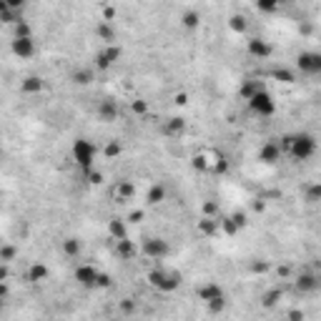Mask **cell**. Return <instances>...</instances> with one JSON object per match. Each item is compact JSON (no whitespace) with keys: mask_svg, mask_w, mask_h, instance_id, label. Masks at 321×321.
I'll return each instance as SVG.
<instances>
[{"mask_svg":"<svg viewBox=\"0 0 321 321\" xmlns=\"http://www.w3.org/2000/svg\"><path fill=\"white\" fill-rule=\"evenodd\" d=\"M148 284L156 289V291L161 293H174L178 286H181V274L174 271V268H166V266H153L151 271H148Z\"/></svg>","mask_w":321,"mask_h":321,"instance_id":"1","label":"cell"},{"mask_svg":"<svg viewBox=\"0 0 321 321\" xmlns=\"http://www.w3.org/2000/svg\"><path fill=\"white\" fill-rule=\"evenodd\" d=\"M70 156L76 161V166L81 168V174H86L90 168H95V156H98V146L88 138H76L73 148H70Z\"/></svg>","mask_w":321,"mask_h":321,"instance_id":"2","label":"cell"},{"mask_svg":"<svg viewBox=\"0 0 321 321\" xmlns=\"http://www.w3.org/2000/svg\"><path fill=\"white\" fill-rule=\"evenodd\" d=\"M286 153L293 161H309L316 153V138L311 133H291V146Z\"/></svg>","mask_w":321,"mask_h":321,"instance_id":"3","label":"cell"},{"mask_svg":"<svg viewBox=\"0 0 321 321\" xmlns=\"http://www.w3.org/2000/svg\"><path fill=\"white\" fill-rule=\"evenodd\" d=\"M249 103V108H251V113H256L259 118H271L276 113V101H274V95L263 88L261 93H256L251 101H246Z\"/></svg>","mask_w":321,"mask_h":321,"instance_id":"4","label":"cell"},{"mask_svg":"<svg viewBox=\"0 0 321 321\" xmlns=\"http://www.w3.org/2000/svg\"><path fill=\"white\" fill-rule=\"evenodd\" d=\"M141 251H143L146 259L163 261V259H168V254H171V243H168L166 238H146L143 246H141Z\"/></svg>","mask_w":321,"mask_h":321,"instance_id":"5","label":"cell"},{"mask_svg":"<svg viewBox=\"0 0 321 321\" xmlns=\"http://www.w3.org/2000/svg\"><path fill=\"white\" fill-rule=\"evenodd\" d=\"M296 68L304 76H316V73H321V56L316 51H304L296 58Z\"/></svg>","mask_w":321,"mask_h":321,"instance_id":"6","label":"cell"},{"mask_svg":"<svg viewBox=\"0 0 321 321\" xmlns=\"http://www.w3.org/2000/svg\"><path fill=\"white\" fill-rule=\"evenodd\" d=\"M120 45H106V48H101L98 53H95V68L98 70H108L116 60H120Z\"/></svg>","mask_w":321,"mask_h":321,"instance_id":"7","label":"cell"},{"mask_svg":"<svg viewBox=\"0 0 321 321\" xmlns=\"http://www.w3.org/2000/svg\"><path fill=\"white\" fill-rule=\"evenodd\" d=\"M281 156H284V151H281L276 138H274V141H266V143L259 148V161L266 163V166H274L276 161H281Z\"/></svg>","mask_w":321,"mask_h":321,"instance_id":"8","label":"cell"},{"mask_svg":"<svg viewBox=\"0 0 321 321\" xmlns=\"http://www.w3.org/2000/svg\"><path fill=\"white\" fill-rule=\"evenodd\" d=\"M95 279H98V268L93 263H81L76 266V281L86 289H95Z\"/></svg>","mask_w":321,"mask_h":321,"instance_id":"9","label":"cell"},{"mask_svg":"<svg viewBox=\"0 0 321 321\" xmlns=\"http://www.w3.org/2000/svg\"><path fill=\"white\" fill-rule=\"evenodd\" d=\"M246 51H249V56H254V58H259V60H266L274 53L271 43L263 40V38H249L246 40Z\"/></svg>","mask_w":321,"mask_h":321,"instance_id":"10","label":"cell"},{"mask_svg":"<svg viewBox=\"0 0 321 321\" xmlns=\"http://www.w3.org/2000/svg\"><path fill=\"white\" fill-rule=\"evenodd\" d=\"M293 286H296L301 293H314L316 289H319V276H316L314 271H304V274L296 276Z\"/></svg>","mask_w":321,"mask_h":321,"instance_id":"11","label":"cell"},{"mask_svg":"<svg viewBox=\"0 0 321 321\" xmlns=\"http://www.w3.org/2000/svg\"><path fill=\"white\" fill-rule=\"evenodd\" d=\"M98 118L103 120V123H113V120H118V116H120V108H118V103L113 101V98H106V101H101V106H98Z\"/></svg>","mask_w":321,"mask_h":321,"instance_id":"12","label":"cell"},{"mask_svg":"<svg viewBox=\"0 0 321 321\" xmlns=\"http://www.w3.org/2000/svg\"><path fill=\"white\" fill-rule=\"evenodd\" d=\"M196 296H199L204 304H208V301H213V299L226 296V291L221 289V284H216V281H206V284H201V286L196 289Z\"/></svg>","mask_w":321,"mask_h":321,"instance_id":"13","label":"cell"},{"mask_svg":"<svg viewBox=\"0 0 321 321\" xmlns=\"http://www.w3.org/2000/svg\"><path fill=\"white\" fill-rule=\"evenodd\" d=\"M10 51H13V56H18V58H30V56L35 53V40H33V38H13Z\"/></svg>","mask_w":321,"mask_h":321,"instance_id":"14","label":"cell"},{"mask_svg":"<svg viewBox=\"0 0 321 321\" xmlns=\"http://www.w3.org/2000/svg\"><path fill=\"white\" fill-rule=\"evenodd\" d=\"M51 276V271H48V266L40 261L30 263L28 266V274H26V279H28V284H40V281H45Z\"/></svg>","mask_w":321,"mask_h":321,"instance_id":"15","label":"cell"},{"mask_svg":"<svg viewBox=\"0 0 321 321\" xmlns=\"http://www.w3.org/2000/svg\"><path fill=\"white\" fill-rule=\"evenodd\" d=\"M263 88H266V86H263V81H259V78H249V81H243V83H241V90H238V93H241V98H243V101H251L256 93H261Z\"/></svg>","mask_w":321,"mask_h":321,"instance_id":"16","label":"cell"},{"mask_svg":"<svg viewBox=\"0 0 321 321\" xmlns=\"http://www.w3.org/2000/svg\"><path fill=\"white\" fill-rule=\"evenodd\" d=\"M43 78L40 76H28V78H23V83H20V90L26 93V95H35V93H43Z\"/></svg>","mask_w":321,"mask_h":321,"instance_id":"17","label":"cell"},{"mask_svg":"<svg viewBox=\"0 0 321 321\" xmlns=\"http://www.w3.org/2000/svg\"><path fill=\"white\" fill-rule=\"evenodd\" d=\"M136 243L131 241V238H120V241H116V254L123 259V261H128V259H133L136 256Z\"/></svg>","mask_w":321,"mask_h":321,"instance_id":"18","label":"cell"},{"mask_svg":"<svg viewBox=\"0 0 321 321\" xmlns=\"http://www.w3.org/2000/svg\"><path fill=\"white\" fill-rule=\"evenodd\" d=\"M163 133H166V136H181V133H186V120L181 116L168 118V120L163 123Z\"/></svg>","mask_w":321,"mask_h":321,"instance_id":"19","label":"cell"},{"mask_svg":"<svg viewBox=\"0 0 321 321\" xmlns=\"http://www.w3.org/2000/svg\"><path fill=\"white\" fill-rule=\"evenodd\" d=\"M108 234L113 241H120V238H128V226L123 218H111L108 221Z\"/></svg>","mask_w":321,"mask_h":321,"instance_id":"20","label":"cell"},{"mask_svg":"<svg viewBox=\"0 0 321 321\" xmlns=\"http://www.w3.org/2000/svg\"><path fill=\"white\" fill-rule=\"evenodd\" d=\"M95 33H98L101 40H106V45H116V28H113V23L101 20L98 28H95Z\"/></svg>","mask_w":321,"mask_h":321,"instance_id":"21","label":"cell"},{"mask_svg":"<svg viewBox=\"0 0 321 321\" xmlns=\"http://www.w3.org/2000/svg\"><path fill=\"white\" fill-rule=\"evenodd\" d=\"M60 249H63V254L68 259H78L81 251H83V243L78 238H65V241H60Z\"/></svg>","mask_w":321,"mask_h":321,"instance_id":"22","label":"cell"},{"mask_svg":"<svg viewBox=\"0 0 321 321\" xmlns=\"http://www.w3.org/2000/svg\"><path fill=\"white\" fill-rule=\"evenodd\" d=\"M93 78H95V70H93V68H78V70H73V76H70V81H73L76 86H90Z\"/></svg>","mask_w":321,"mask_h":321,"instance_id":"23","label":"cell"},{"mask_svg":"<svg viewBox=\"0 0 321 321\" xmlns=\"http://www.w3.org/2000/svg\"><path fill=\"white\" fill-rule=\"evenodd\" d=\"M163 199H166V188H163L161 183H153V186L148 188V193H146V204L158 206Z\"/></svg>","mask_w":321,"mask_h":321,"instance_id":"24","label":"cell"},{"mask_svg":"<svg viewBox=\"0 0 321 321\" xmlns=\"http://www.w3.org/2000/svg\"><path fill=\"white\" fill-rule=\"evenodd\" d=\"M281 296H284V291H281L279 286H276V289H268V291L261 296V306L263 309H274V306L281 301Z\"/></svg>","mask_w":321,"mask_h":321,"instance_id":"25","label":"cell"},{"mask_svg":"<svg viewBox=\"0 0 321 321\" xmlns=\"http://www.w3.org/2000/svg\"><path fill=\"white\" fill-rule=\"evenodd\" d=\"M199 234L201 236L218 234V216H216V218H201V221H199Z\"/></svg>","mask_w":321,"mask_h":321,"instance_id":"26","label":"cell"},{"mask_svg":"<svg viewBox=\"0 0 321 321\" xmlns=\"http://www.w3.org/2000/svg\"><path fill=\"white\" fill-rule=\"evenodd\" d=\"M133 193H136V186H133L131 181H120V183L116 186V196L120 199V201H131Z\"/></svg>","mask_w":321,"mask_h":321,"instance_id":"27","label":"cell"},{"mask_svg":"<svg viewBox=\"0 0 321 321\" xmlns=\"http://www.w3.org/2000/svg\"><path fill=\"white\" fill-rule=\"evenodd\" d=\"M181 23H183L188 30H196L201 26V15H199L196 10H186V13L181 15Z\"/></svg>","mask_w":321,"mask_h":321,"instance_id":"28","label":"cell"},{"mask_svg":"<svg viewBox=\"0 0 321 321\" xmlns=\"http://www.w3.org/2000/svg\"><path fill=\"white\" fill-rule=\"evenodd\" d=\"M218 231H224L226 236H236L238 234V226L231 221V216H218Z\"/></svg>","mask_w":321,"mask_h":321,"instance_id":"29","label":"cell"},{"mask_svg":"<svg viewBox=\"0 0 321 321\" xmlns=\"http://www.w3.org/2000/svg\"><path fill=\"white\" fill-rule=\"evenodd\" d=\"M271 76H274L279 83H296V73H293V70H289V68H276Z\"/></svg>","mask_w":321,"mask_h":321,"instance_id":"30","label":"cell"},{"mask_svg":"<svg viewBox=\"0 0 321 321\" xmlns=\"http://www.w3.org/2000/svg\"><path fill=\"white\" fill-rule=\"evenodd\" d=\"M15 256H18V246H13V243H5V246H0V261H3V263L15 261Z\"/></svg>","mask_w":321,"mask_h":321,"instance_id":"31","label":"cell"},{"mask_svg":"<svg viewBox=\"0 0 321 321\" xmlns=\"http://www.w3.org/2000/svg\"><path fill=\"white\" fill-rule=\"evenodd\" d=\"M229 26H231V30L238 33V35H243V33L249 30V23H246V18H243V15H234V18L229 20Z\"/></svg>","mask_w":321,"mask_h":321,"instance_id":"32","label":"cell"},{"mask_svg":"<svg viewBox=\"0 0 321 321\" xmlns=\"http://www.w3.org/2000/svg\"><path fill=\"white\" fill-rule=\"evenodd\" d=\"M191 166H193L196 171H208V168H211V163H208V156H206V153H196V156L191 158Z\"/></svg>","mask_w":321,"mask_h":321,"instance_id":"33","label":"cell"},{"mask_svg":"<svg viewBox=\"0 0 321 321\" xmlns=\"http://www.w3.org/2000/svg\"><path fill=\"white\" fill-rule=\"evenodd\" d=\"M120 151H123L120 141H111V143H106V146H103L101 153H103L106 158H116V156H120Z\"/></svg>","mask_w":321,"mask_h":321,"instance_id":"34","label":"cell"},{"mask_svg":"<svg viewBox=\"0 0 321 321\" xmlns=\"http://www.w3.org/2000/svg\"><path fill=\"white\" fill-rule=\"evenodd\" d=\"M83 178H86V183H90V186H98V183H103V171H98V168H90V171H86L83 174Z\"/></svg>","mask_w":321,"mask_h":321,"instance_id":"35","label":"cell"},{"mask_svg":"<svg viewBox=\"0 0 321 321\" xmlns=\"http://www.w3.org/2000/svg\"><path fill=\"white\" fill-rule=\"evenodd\" d=\"M211 168H213V171H216V174H229V161H226V156H221V153H218V156H216V158H213V166H211Z\"/></svg>","mask_w":321,"mask_h":321,"instance_id":"36","label":"cell"},{"mask_svg":"<svg viewBox=\"0 0 321 321\" xmlns=\"http://www.w3.org/2000/svg\"><path fill=\"white\" fill-rule=\"evenodd\" d=\"M111 286H113V279H111V274H106V271H98L95 289H111Z\"/></svg>","mask_w":321,"mask_h":321,"instance_id":"37","label":"cell"},{"mask_svg":"<svg viewBox=\"0 0 321 321\" xmlns=\"http://www.w3.org/2000/svg\"><path fill=\"white\" fill-rule=\"evenodd\" d=\"M218 216V206L213 204V201H206L201 206V218H216Z\"/></svg>","mask_w":321,"mask_h":321,"instance_id":"38","label":"cell"},{"mask_svg":"<svg viewBox=\"0 0 321 321\" xmlns=\"http://www.w3.org/2000/svg\"><path fill=\"white\" fill-rule=\"evenodd\" d=\"M206 306H208V311H211V314H221V311L226 309V296H221V299H213V301H208Z\"/></svg>","mask_w":321,"mask_h":321,"instance_id":"39","label":"cell"},{"mask_svg":"<svg viewBox=\"0 0 321 321\" xmlns=\"http://www.w3.org/2000/svg\"><path fill=\"white\" fill-rule=\"evenodd\" d=\"M319 199H321V186L319 183H311V186L306 188V201H309V204H316Z\"/></svg>","mask_w":321,"mask_h":321,"instance_id":"40","label":"cell"},{"mask_svg":"<svg viewBox=\"0 0 321 321\" xmlns=\"http://www.w3.org/2000/svg\"><path fill=\"white\" fill-rule=\"evenodd\" d=\"M13 30H15V38H33V30H30V26L26 23V20H23V23H18Z\"/></svg>","mask_w":321,"mask_h":321,"instance_id":"41","label":"cell"},{"mask_svg":"<svg viewBox=\"0 0 321 321\" xmlns=\"http://www.w3.org/2000/svg\"><path fill=\"white\" fill-rule=\"evenodd\" d=\"M231 221H234L236 226H238V231H241V229L249 224V216H246L243 211H236V213H231Z\"/></svg>","mask_w":321,"mask_h":321,"instance_id":"42","label":"cell"},{"mask_svg":"<svg viewBox=\"0 0 321 321\" xmlns=\"http://www.w3.org/2000/svg\"><path fill=\"white\" fill-rule=\"evenodd\" d=\"M133 113H136V116H146V113H148V103H146V101H133Z\"/></svg>","mask_w":321,"mask_h":321,"instance_id":"43","label":"cell"},{"mask_svg":"<svg viewBox=\"0 0 321 321\" xmlns=\"http://www.w3.org/2000/svg\"><path fill=\"white\" fill-rule=\"evenodd\" d=\"M256 10H261V13H274V10H279V3H256Z\"/></svg>","mask_w":321,"mask_h":321,"instance_id":"44","label":"cell"},{"mask_svg":"<svg viewBox=\"0 0 321 321\" xmlns=\"http://www.w3.org/2000/svg\"><path fill=\"white\" fill-rule=\"evenodd\" d=\"M120 311H123V314H133V311H136L133 299H123V301H120Z\"/></svg>","mask_w":321,"mask_h":321,"instance_id":"45","label":"cell"},{"mask_svg":"<svg viewBox=\"0 0 321 321\" xmlns=\"http://www.w3.org/2000/svg\"><path fill=\"white\" fill-rule=\"evenodd\" d=\"M251 271H254V274H266V271H268V263H266V261L251 263Z\"/></svg>","mask_w":321,"mask_h":321,"instance_id":"46","label":"cell"},{"mask_svg":"<svg viewBox=\"0 0 321 321\" xmlns=\"http://www.w3.org/2000/svg\"><path fill=\"white\" fill-rule=\"evenodd\" d=\"M113 15H116V8H113V5H106V8H103V20H106V23H111V20H113Z\"/></svg>","mask_w":321,"mask_h":321,"instance_id":"47","label":"cell"},{"mask_svg":"<svg viewBox=\"0 0 321 321\" xmlns=\"http://www.w3.org/2000/svg\"><path fill=\"white\" fill-rule=\"evenodd\" d=\"M289 321H304V311H299V309H291V311H289Z\"/></svg>","mask_w":321,"mask_h":321,"instance_id":"48","label":"cell"},{"mask_svg":"<svg viewBox=\"0 0 321 321\" xmlns=\"http://www.w3.org/2000/svg\"><path fill=\"white\" fill-rule=\"evenodd\" d=\"M8 293H10V289H8V284H5V281H0V301H3V299H5Z\"/></svg>","mask_w":321,"mask_h":321,"instance_id":"49","label":"cell"},{"mask_svg":"<svg viewBox=\"0 0 321 321\" xmlns=\"http://www.w3.org/2000/svg\"><path fill=\"white\" fill-rule=\"evenodd\" d=\"M128 221H143V211H133V213L128 216Z\"/></svg>","mask_w":321,"mask_h":321,"instance_id":"50","label":"cell"},{"mask_svg":"<svg viewBox=\"0 0 321 321\" xmlns=\"http://www.w3.org/2000/svg\"><path fill=\"white\" fill-rule=\"evenodd\" d=\"M186 101H188V95H186V93H178V95H176V103H178V106H183Z\"/></svg>","mask_w":321,"mask_h":321,"instance_id":"51","label":"cell"},{"mask_svg":"<svg viewBox=\"0 0 321 321\" xmlns=\"http://www.w3.org/2000/svg\"><path fill=\"white\" fill-rule=\"evenodd\" d=\"M5 279H8V266L3 263V266H0V281H5Z\"/></svg>","mask_w":321,"mask_h":321,"instance_id":"52","label":"cell"},{"mask_svg":"<svg viewBox=\"0 0 321 321\" xmlns=\"http://www.w3.org/2000/svg\"><path fill=\"white\" fill-rule=\"evenodd\" d=\"M5 10H8V0H0V15H3Z\"/></svg>","mask_w":321,"mask_h":321,"instance_id":"53","label":"cell"},{"mask_svg":"<svg viewBox=\"0 0 321 321\" xmlns=\"http://www.w3.org/2000/svg\"><path fill=\"white\" fill-rule=\"evenodd\" d=\"M0 158H3V148H0Z\"/></svg>","mask_w":321,"mask_h":321,"instance_id":"54","label":"cell"},{"mask_svg":"<svg viewBox=\"0 0 321 321\" xmlns=\"http://www.w3.org/2000/svg\"><path fill=\"white\" fill-rule=\"evenodd\" d=\"M111 321H116V319H111Z\"/></svg>","mask_w":321,"mask_h":321,"instance_id":"55","label":"cell"},{"mask_svg":"<svg viewBox=\"0 0 321 321\" xmlns=\"http://www.w3.org/2000/svg\"><path fill=\"white\" fill-rule=\"evenodd\" d=\"M286 321H289V319H286Z\"/></svg>","mask_w":321,"mask_h":321,"instance_id":"56","label":"cell"}]
</instances>
